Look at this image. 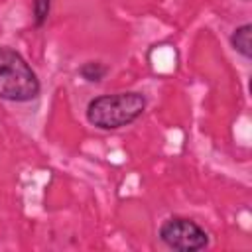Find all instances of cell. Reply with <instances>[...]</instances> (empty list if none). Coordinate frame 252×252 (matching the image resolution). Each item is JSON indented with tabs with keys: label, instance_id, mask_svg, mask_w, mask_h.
Returning a JSON list of instances; mask_svg holds the SVG:
<instances>
[{
	"label": "cell",
	"instance_id": "obj_5",
	"mask_svg": "<svg viewBox=\"0 0 252 252\" xmlns=\"http://www.w3.org/2000/svg\"><path fill=\"white\" fill-rule=\"evenodd\" d=\"M79 75L87 83H100L108 75V65H104L102 61H85L79 67Z\"/></svg>",
	"mask_w": 252,
	"mask_h": 252
},
{
	"label": "cell",
	"instance_id": "obj_2",
	"mask_svg": "<svg viewBox=\"0 0 252 252\" xmlns=\"http://www.w3.org/2000/svg\"><path fill=\"white\" fill-rule=\"evenodd\" d=\"M41 83L26 57L12 49L0 47V98L8 102H30L37 98Z\"/></svg>",
	"mask_w": 252,
	"mask_h": 252
},
{
	"label": "cell",
	"instance_id": "obj_7",
	"mask_svg": "<svg viewBox=\"0 0 252 252\" xmlns=\"http://www.w3.org/2000/svg\"><path fill=\"white\" fill-rule=\"evenodd\" d=\"M242 2H250V0H242Z\"/></svg>",
	"mask_w": 252,
	"mask_h": 252
},
{
	"label": "cell",
	"instance_id": "obj_6",
	"mask_svg": "<svg viewBox=\"0 0 252 252\" xmlns=\"http://www.w3.org/2000/svg\"><path fill=\"white\" fill-rule=\"evenodd\" d=\"M51 4H53V0H32V18H33L35 28L45 26V22L51 14Z\"/></svg>",
	"mask_w": 252,
	"mask_h": 252
},
{
	"label": "cell",
	"instance_id": "obj_3",
	"mask_svg": "<svg viewBox=\"0 0 252 252\" xmlns=\"http://www.w3.org/2000/svg\"><path fill=\"white\" fill-rule=\"evenodd\" d=\"M158 236L167 248L177 252H199L209 246L207 230L201 224H197L193 219L177 217V215L161 222Z\"/></svg>",
	"mask_w": 252,
	"mask_h": 252
},
{
	"label": "cell",
	"instance_id": "obj_4",
	"mask_svg": "<svg viewBox=\"0 0 252 252\" xmlns=\"http://www.w3.org/2000/svg\"><path fill=\"white\" fill-rule=\"evenodd\" d=\"M230 45L238 55H242L244 59H250L252 57V26L250 24L238 26L230 33Z\"/></svg>",
	"mask_w": 252,
	"mask_h": 252
},
{
	"label": "cell",
	"instance_id": "obj_1",
	"mask_svg": "<svg viewBox=\"0 0 252 252\" xmlns=\"http://www.w3.org/2000/svg\"><path fill=\"white\" fill-rule=\"evenodd\" d=\"M148 106L146 94L138 91H122L112 94H98L89 100L85 108L87 122L98 130H120L136 122Z\"/></svg>",
	"mask_w": 252,
	"mask_h": 252
}]
</instances>
